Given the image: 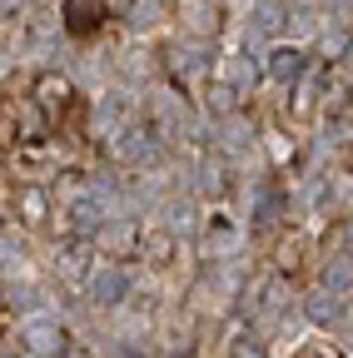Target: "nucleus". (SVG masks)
Segmentation results:
<instances>
[{"label": "nucleus", "mask_w": 353, "mask_h": 358, "mask_svg": "<svg viewBox=\"0 0 353 358\" xmlns=\"http://www.w3.org/2000/svg\"><path fill=\"white\" fill-rule=\"evenodd\" d=\"M348 105H353V90H348Z\"/></svg>", "instance_id": "0eeeda50"}, {"label": "nucleus", "mask_w": 353, "mask_h": 358, "mask_svg": "<svg viewBox=\"0 0 353 358\" xmlns=\"http://www.w3.org/2000/svg\"><path fill=\"white\" fill-rule=\"evenodd\" d=\"M30 105L45 115V124H50L55 134L85 124V95L75 90V80L60 75V70H45V75H35V80H30Z\"/></svg>", "instance_id": "f257e3e1"}, {"label": "nucleus", "mask_w": 353, "mask_h": 358, "mask_svg": "<svg viewBox=\"0 0 353 358\" xmlns=\"http://www.w3.org/2000/svg\"><path fill=\"white\" fill-rule=\"evenodd\" d=\"M229 358H264V348L249 343V338H234V343H229Z\"/></svg>", "instance_id": "39448f33"}, {"label": "nucleus", "mask_w": 353, "mask_h": 358, "mask_svg": "<svg viewBox=\"0 0 353 358\" xmlns=\"http://www.w3.org/2000/svg\"><path fill=\"white\" fill-rule=\"evenodd\" d=\"M298 65H303L298 50H279L274 55V80H298Z\"/></svg>", "instance_id": "20e7f679"}, {"label": "nucleus", "mask_w": 353, "mask_h": 358, "mask_svg": "<svg viewBox=\"0 0 353 358\" xmlns=\"http://www.w3.org/2000/svg\"><path fill=\"white\" fill-rule=\"evenodd\" d=\"M15 204H20V214H25V224H45V194H40L35 185H25Z\"/></svg>", "instance_id": "7ed1b4c3"}, {"label": "nucleus", "mask_w": 353, "mask_h": 358, "mask_svg": "<svg viewBox=\"0 0 353 358\" xmlns=\"http://www.w3.org/2000/svg\"><path fill=\"white\" fill-rule=\"evenodd\" d=\"M105 20H115L105 0H60V25H65L70 40H90V35H100Z\"/></svg>", "instance_id": "f03ea898"}, {"label": "nucleus", "mask_w": 353, "mask_h": 358, "mask_svg": "<svg viewBox=\"0 0 353 358\" xmlns=\"http://www.w3.org/2000/svg\"><path fill=\"white\" fill-rule=\"evenodd\" d=\"M105 6H110V15H124L129 6H135V0H105Z\"/></svg>", "instance_id": "423d86ee"}]
</instances>
